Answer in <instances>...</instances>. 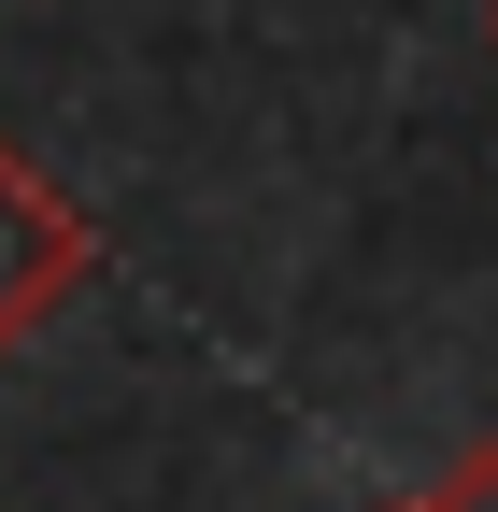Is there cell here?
I'll use <instances>...</instances> for the list:
<instances>
[{
  "instance_id": "obj_1",
  "label": "cell",
  "mask_w": 498,
  "mask_h": 512,
  "mask_svg": "<svg viewBox=\"0 0 498 512\" xmlns=\"http://www.w3.org/2000/svg\"><path fill=\"white\" fill-rule=\"evenodd\" d=\"M86 271H100V228L57 200V185L0 143V356H29L43 342V313L57 299H86Z\"/></svg>"
},
{
  "instance_id": "obj_2",
  "label": "cell",
  "mask_w": 498,
  "mask_h": 512,
  "mask_svg": "<svg viewBox=\"0 0 498 512\" xmlns=\"http://www.w3.org/2000/svg\"><path fill=\"white\" fill-rule=\"evenodd\" d=\"M413 512H498V441H470V456H456L442 484H427Z\"/></svg>"
},
{
  "instance_id": "obj_3",
  "label": "cell",
  "mask_w": 498,
  "mask_h": 512,
  "mask_svg": "<svg viewBox=\"0 0 498 512\" xmlns=\"http://www.w3.org/2000/svg\"><path fill=\"white\" fill-rule=\"evenodd\" d=\"M484 43H498V0H484Z\"/></svg>"
},
{
  "instance_id": "obj_4",
  "label": "cell",
  "mask_w": 498,
  "mask_h": 512,
  "mask_svg": "<svg viewBox=\"0 0 498 512\" xmlns=\"http://www.w3.org/2000/svg\"><path fill=\"white\" fill-rule=\"evenodd\" d=\"M385 512H413V498H385Z\"/></svg>"
}]
</instances>
